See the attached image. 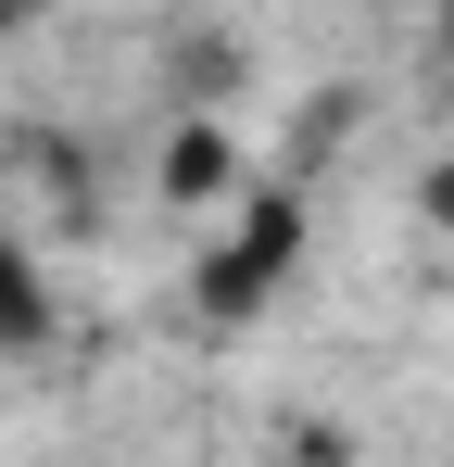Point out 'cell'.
<instances>
[{
	"label": "cell",
	"instance_id": "obj_2",
	"mask_svg": "<svg viewBox=\"0 0 454 467\" xmlns=\"http://www.w3.org/2000/svg\"><path fill=\"white\" fill-rule=\"evenodd\" d=\"M417 202H429V228H454V164L429 177V190H417Z\"/></svg>",
	"mask_w": 454,
	"mask_h": 467
},
{
	"label": "cell",
	"instance_id": "obj_1",
	"mask_svg": "<svg viewBox=\"0 0 454 467\" xmlns=\"http://www.w3.org/2000/svg\"><path fill=\"white\" fill-rule=\"evenodd\" d=\"M227 190H240V140L190 114V127L164 140V202H177V215H227Z\"/></svg>",
	"mask_w": 454,
	"mask_h": 467
}]
</instances>
